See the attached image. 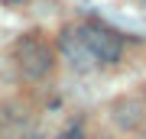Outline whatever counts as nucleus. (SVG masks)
I'll use <instances>...</instances> for the list:
<instances>
[{
	"instance_id": "f257e3e1",
	"label": "nucleus",
	"mask_w": 146,
	"mask_h": 139,
	"mask_svg": "<svg viewBox=\"0 0 146 139\" xmlns=\"http://www.w3.org/2000/svg\"><path fill=\"white\" fill-rule=\"evenodd\" d=\"M13 62L26 81H42L52 71L55 55H52V45L46 39H39L36 32H26V36H20L13 42Z\"/></svg>"
},
{
	"instance_id": "f03ea898",
	"label": "nucleus",
	"mask_w": 146,
	"mask_h": 139,
	"mask_svg": "<svg viewBox=\"0 0 146 139\" xmlns=\"http://www.w3.org/2000/svg\"><path fill=\"white\" fill-rule=\"evenodd\" d=\"M78 32H81V39H84L94 62H101V65L120 62V55H123V36L120 32H114L110 26L98 23V20H88L84 26H78Z\"/></svg>"
},
{
	"instance_id": "7ed1b4c3",
	"label": "nucleus",
	"mask_w": 146,
	"mask_h": 139,
	"mask_svg": "<svg viewBox=\"0 0 146 139\" xmlns=\"http://www.w3.org/2000/svg\"><path fill=\"white\" fill-rule=\"evenodd\" d=\"M58 42H62L65 58H68L75 68H81V71H88V68H91L94 58H91V52H88V45H84V39H81V32L75 29V26H65V29H62V39H58Z\"/></svg>"
},
{
	"instance_id": "20e7f679",
	"label": "nucleus",
	"mask_w": 146,
	"mask_h": 139,
	"mask_svg": "<svg viewBox=\"0 0 146 139\" xmlns=\"http://www.w3.org/2000/svg\"><path fill=\"white\" fill-rule=\"evenodd\" d=\"M143 117H146V103L136 100V97H120L114 103V123L120 129H140L143 126Z\"/></svg>"
},
{
	"instance_id": "39448f33",
	"label": "nucleus",
	"mask_w": 146,
	"mask_h": 139,
	"mask_svg": "<svg viewBox=\"0 0 146 139\" xmlns=\"http://www.w3.org/2000/svg\"><path fill=\"white\" fill-rule=\"evenodd\" d=\"M65 139H84V133H81V126H72V129H68V133H65Z\"/></svg>"
},
{
	"instance_id": "423d86ee",
	"label": "nucleus",
	"mask_w": 146,
	"mask_h": 139,
	"mask_svg": "<svg viewBox=\"0 0 146 139\" xmlns=\"http://www.w3.org/2000/svg\"><path fill=\"white\" fill-rule=\"evenodd\" d=\"M0 3H23V0H0Z\"/></svg>"
},
{
	"instance_id": "0eeeda50",
	"label": "nucleus",
	"mask_w": 146,
	"mask_h": 139,
	"mask_svg": "<svg viewBox=\"0 0 146 139\" xmlns=\"http://www.w3.org/2000/svg\"><path fill=\"white\" fill-rule=\"evenodd\" d=\"M143 139H146V129H143Z\"/></svg>"
}]
</instances>
